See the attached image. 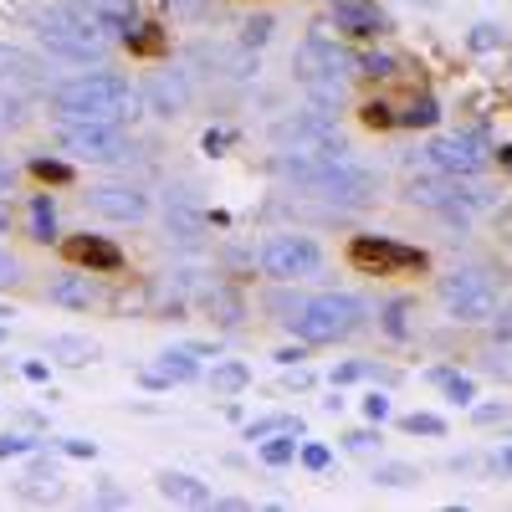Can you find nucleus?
Segmentation results:
<instances>
[{
  "instance_id": "1",
  "label": "nucleus",
  "mask_w": 512,
  "mask_h": 512,
  "mask_svg": "<svg viewBox=\"0 0 512 512\" xmlns=\"http://www.w3.org/2000/svg\"><path fill=\"white\" fill-rule=\"evenodd\" d=\"M52 118L57 123H128L139 113V88L123 72H77L67 82H52Z\"/></svg>"
},
{
  "instance_id": "2",
  "label": "nucleus",
  "mask_w": 512,
  "mask_h": 512,
  "mask_svg": "<svg viewBox=\"0 0 512 512\" xmlns=\"http://www.w3.org/2000/svg\"><path fill=\"white\" fill-rule=\"evenodd\" d=\"M31 31L41 41V52L57 62H72V67H93L113 47V36L103 31V16L93 0H52V6L36 11Z\"/></svg>"
},
{
  "instance_id": "3",
  "label": "nucleus",
  "mask_w": 512,
  "mask_h": 512,
  "mask_svg": "<svg viewBox=\"0 0 512 512\" xmlns=\"http://www.w3.org/2000/svg\"><path fill=\"white\" fill-rule=\"evenodd\" d=\"M292 77L308 93L313 108L338 113L344 108V93H349V77H359V62H354V52H344L328 36H303L292 52Z\"/></svg>"
},
{
  "instance_id": "4",
  "label": "nucleus",
  "mask_w": 512,
  "mask_h": 512,
  "mask_svg": "<svg viewBox=\"0 0 512 512\" xmlns=\"http://www.w3.org/2000/svg\"><path fill=\"white\" fill-rule=\"evenodd\" d=\"M369 323V308L359 303L354 292H313L303 297V308H297V318L287 323L303 344H344V338H354L359 328Z\"/></svg>"
},
{
  "instance_id": "5",
  "label": "nucleus",
  "mask_w": 512,
  "mask_h": 512,
  "mask_svg": "<svg viewBox=\"0 0 512 512\" xmlns=\"http://www.w3.org/2000/svg\"><path fill=\"white\" fill-rule=\"evenodd\" d=\"M436 297H441L446 318H456V323H492V313L502 303V282H497L492 267L466 262V267H451L436 282Z\"/></svg>"
},
{
  "instance_id": "6",
  "label": "nucleus",
  "mask_w": 512,
  "mask_h": 512,
  "mask_svg": "<svg viewBox=\"0 0 512 512\" xmlns=\"http://www.w3.org/2000/svg\"><path fill=\"white\" fill-rule=\"evenodd\" d=\"M57 144L77 164H134L139 139L128 134V123H57Z\"/></svg>"
},
{
  "instance_id": "7",
  "label": "nucleus",
  "mask_w": 512,
  "mask_h": 512,
  "mask_svg": "<svg viewBox=\"0 0 512 512\" xmlns=\"http://www.w3.org/2000/svg\"><path fill=\"white\" fill-rule=\"evenodd\" d=\"M308 195L328 200L333 210H364V205L379 200V175H374L369 164L349 159V154H328L323 159V175H318V185Z\"/></svg>"
},
{
  "instance_id": "8",
  "label": "nucleus",
  "mask_w": 512,
  "mask_h": 512,
  "mask_svg": "<svg viewBox=\"0 0 512 512\" xmlns=\"http://www.w3.org/2000/svg\"><path fill=\"white\" fill-rule=\"evenodd\" d=\"M256 267L272 282H303V277H318L323 272V246L303 231H277L256 246Z\"/></svg>"
},
{
  "instance_id": "9",
  "label": "nucleus",
  "mask_w": 512,
  "mask_h": 512,
  "mask_svg": "<svg viewBox=\"0 0 512 512\" xmlns=\"http://www.w3.org/2000/svg\"><path fill=\"white\" fill-rule=\"evenodd\" d=\"M272 144L292 149V154H349L333 113H323V108H292V113H282L272 123Z\"/></svg>"
},
{
  "instance_id": "10",
  "label": "nucleus",
  "mask_w": 512,
  "mask_h": 512,
  "mask_svg": "<svg viewBox=\"0 0 512 512\" xmlns=\"http://www.w3.org/2000/svg\"><path fill=\"white\" fill-rule=\"evenodd\" d=\"M487 159H492V149H487V134H477V128H466V134H436L431 144L420 149L425 169H436V175H456V180L482 175Z\"/></svg>"
},
{
  "instance_id": "11",
  "label": "nucleus",
  "mask_w": 512,
  "mask_h": 512,
  "mask_svg": "<svg viewBox=\"0 0 512 512\" xmlns=\"http://www.w3.org/2000/svg\"><path fill=\"white\" fill-rule=\"evenodd\" d=\"M349 262L369 277H405V272H425V251L405 246L395 236H354L349 241Z\"/></svg>"
},
{
  "instance_id": "12",
  "label": "nucleus",
  "mask_w": 512,
  "mask_h": 512,
  "mask_svg": "<svg viewBox=\"0 0 512 512\" xmlns=\"http://www.w3.org/2000/svg\"><path fill=\"white\" fill-rule=\"evenodd\" d=\"M88 210H93V216H103V221H113V226H139L149 210H154V200L134 180H103V185L88 190Z\"/></svg>"
},
{
  "instance_id": "13",
  "label": "nucleus",
  "mask_w": 512,
  "mask_h": 512,
  "mask_svg": "<svg viewBox=\"0 0 512 512\" xmlns=\"http://www.w3.org/2000/svg\"><path fill=\"white\" fill-rule=\"evenodd\" d=\"M0 88H21V93H52V77H47V62L26 47H11L0 41Z\"/></svg>"
},
{
  "instance_id": "14",
  "label": "nucleus",
  "mask_w": 512,
  "mask_h": 512,
  "mask_svg": "<svg viewBox=\"0 0 512 512\" xmlns=\"http://www.w3.org/2000/svg\"><path fill=\"white\" fill-rule=\"evenodd\" d=\"M164 231H169V241H180L185 251H195L205 241V210H200V200L190 190H169L164 195Z\"/></svg>"
},
{
  "instance_id": "15",
  "label": "nucleus",
  "mask_w": 512,
  "mask_h": 512,
  "mask_svg": "<svg viewBox=\"0 0 512 512\" xmlns=\"http://www.w3.org/2000/svg\"><path fill=\"white\" fill-rule=\"evenodd\" d=\"M144 108L154 113V118H180L185 108H190V72H180V67H169V72H154L149 82H144Z\"/></svg>"
},
{
  "instance_id": "16",
  "label": "nucleus",
  "mask_w": 512,
  "mask_h": 512,
  "mask_svg": "<svg viewBox=\"0 0 512 512\" xmlns=\"http://www.w3.org/2000/svg\"><path fill=\"white\" fill-rule=\"evenodd\" d=\"M333 26L349 41H379L390 36V16H384L374 0H333Z\"/></svg>"
},
{
  "instance_id": "17",
  "label": "nucleus",
  "mask_w": 512,
  "mask_h": 512,
  "mask_svg": "<svg viewBox=\"0 0 512 512\" xmlns=\"http://www.w3.org/2000/svg\"><path fill=\"white\" fill-rule=\"evenodd\" d=\"M47 297L57 308H67V313H88L93 303H98V282H93V272H62V277H52V287H47Z\"/></svg>"
},
{
  "instance_id": "18",
  "label": "nucleus",
  "mask_w": 512,
  "mask_h": 512,
  "mask_svg": "<svg viewBox=\"0 0 512 512\" xmlns=\"http://www.w3.org/2000/svg\"><path fill=\"white\" fill-rule=\"evenodd\" d=\"M67 256H72L77 267H93V272H118V267H123V251H118L113 241L93 236V231L72 236V241H67Z\"/></svg>"
},
{
  "instance_id": "19",
  "label": "nucleus",
  "mask_w": 512,
  "mask_h": 512,
  "mask_svg": "<svg viewBox=\"0 0 512 512\" xmlns=\"http://www.w3.org/2000/svg\"><path fill=\"white\" fill-rule=\"evenodd\" d=\"M200 303H205L210 323H221V328H241V318H246V297H241L231 282H210V287L200 292Z\"/></svg>"
},
{
  "instance_id": "20",
  "label": "nucleus",
  "mask_w": 512,
  "mask_h": 512,
  "mask_svg": "<svg viewBox=\"0 0 512 512\" xmlns=\"http://www.w3.org/2000/svg\"><path fill=\"white\" fill-rule=\"evenodd\" d=\"M159 497L175 502V507H210L216 502V492H210L200 477H190V472H159Z\"/></svg>"
},
{
  "instance_id": "21",
  "label": "nucleus",
  "mask_w": 512,
  "mask_h": 512,
  "mask_svg": "<svg viewBox=\"0 0 512 512\" xmlns=\"http://www.w3.org/2000/svg\"><path fill=\"white\" fill-rule=\"evenodd\" d=\"M425 379H431V384H436V390H441L451 405H466V410L477 405V379H472V374L446 369V364H431V369H425Z\"/></svg>"
},
{
  "instance_id": "22",
  "label": "nucleus",
  "mask_w": 512,
  "mask_h": 512,
  "mask_svg": "<svg viewBox=\"0 0 512 512\" xmlns=\"http://www.w3.org/2000/svg\"><path fill=\"white\" fill-rule=\"evenodd\" d=\"M47 349H52V359L67 364V369H82V364L98 359V344H93V338H82V333H52Z\"/></svg>"
},
{
  "instance_id": "23",
  "label": "nucleus",
  "mask_w": 512,
  "mask_h": 512,
  "mask_svg": "<svg viewBox=\"0 0 512 512\" xmlns=\"http://www.w3.org/2000/svg\"><path fill=\"white\" fill-rule=\"evenodd\" d=\"M246 384H251V364H241V359H216V369H210V390H216V400H236Z\"/></svg>"
},
{
  "instance_id": "24",
  "label": "nucleus",
  "mask_w": 512,
  "mask_h": 512,
  "mask_svg": "<svg viewBox=\"0 0 512 512\" xmlns=\"http://www.w3.org/2000/svg\"><path fill=\"white\" fill-rule=\"evenodd\" d=\"M395 118H400V128H436V123H441V103H436L431 93H415Z\"/></svg>"
},
{
  "instance_id": "25",
  "label": "nucleus",
  "mask_w": 512,
  "mask_h": 512,
  "mask_svg": "<svg viewBox=\"0 0 512 512\" xmlns=\"http://www.w3.org/2000/svg\"><path fill=\"white\" fill-rule=\"evenodd\" d=\"M31 241H41V246L57 241V205H52V195H31Z\"/></svg>"
},
{
  "instance_id": "26",
  "label": "nucleus",
  "mask_w": 512,
  "mask_h": 512,
  "mask_svg": "<svg viewBox=\"0 0 512 512\" xmlns=\"http://www.w3.org/2000/svg\"><path fill=\"white\" fill-rule=\"evenodd\" d=\"M256 456H262L272 472H282V466L297 461V436H292V431H277V436H267V441H256Z\"/></svg>"
},
{
  "instance_id": "27",
  "label": "nucleus",
  "mask_w": 512,
  "mask_h": 512,
  "mask_svg": "<svg viewBox=\"0 0 512 512\" xmlns=\"http://www.w3.org/2000/svg\"><path fill=\"white\" fill-rule=\"evenodd\" d=\"M369 482L374 487H390V492H405V487L420 482V466H410V461H379Z\"/></svg>"
},
{
  "instance_id": "28",
  "label": "nucleus",
  "mask_w": 512,
  "mask_h": 512,
  "mask_svg": "<svg viewBox=\"0 0 512 512\" xmlns=\"http://www.w3.org/2000/svg\"><path fill=\"white\" fill-rule=\"evenodd\" d=\"M16 492H21V502H57V497H62V477L47 472V466H36V472H31Z\"/></svg>"
},
{
  "instance_id": "29",
  "label": "nucleus",
  "mask_w": 512,
  "mask_h": 512,
  "mask_svg": "<svg viewBox=\"0 0 512 512\" xmlns=\"http://www.w3.org/2000/svg\"><path fill=\"white\" fill-rule=\"evenodd\" d=\"M154 369H159L169 384H190V379L200 374V364H195V354H190V349H164Z\"/></svg>"
},
{
  "instance_id": "30",
  "label": "nucleus",
  "mask_w": 512,
  "mask_h": 512,
  "mask_svg": "<svg viewBox=\"0 0 512 512\" xmlns=\"http://www.w3.org/2000/svg\"><path fill=\"white\" fill-rule=\"evenodd\" d=\"M277 431H292V436H303V420L297 415H262V420H246V441L256 446V441H267V436H277Z\"/></svg>"
},
{
  "instance_id": "31",
  "label": "nucleus",
  "mask_w": 512,
  "mask_h": 512,
  "mask_svg": "<svg viewBox=\"0 0 512 512\" xmlns=\"http://www.w3.org/2000/svg\"><path fill=\"white\" fill-rule=\"evenodd\" d=\"M410 313H415L410 297H390V303L379 308V328L390 338H410Z\"/></svg>"
},
{
  "instance_id": "32",
  "label": "nucleus",
  "mask_w": 512,
  "mask_h": 512,
  "mask_svg": "<svg viewBox=\"0 0 512 512\" xmlns=\"http://www.w3.org/2000/svg\"><path fill=\"white\" fill-rule=\"evenodd\" d=\"M26 108H31V93L0 88V128H21L26 123Z\"/></svg>"
},
{
  "instance_id": "33",
  "label": "nucleus",
  "mask_w": 512,
  "mask_h": 512,
  "mask_svg": "<svg viewBox=\"0 0 512 512\" xmlns=\"http://www.w3.org/2000/svg\"><path fill=\"white\" fill-rule=\"evenodd\" d=\"M400 431H410V436H446V420L436 410H410V415H400Z\"/></svg>"
},
{
  "instance_id": "34",
  "label": "nucleus",
  "mask_w": 512,
  "mask_h": 512,
  "mask_svg": "<svg viewBox=\"0 0 512 512\" xmlns=\"http://www.w3.org/2000/svg\"><path fill=\"white\" fill-rule=\"evenodd\" d=\"M272 31H277V21H272V16H246V21H241V47L262 52L267 41H272Z\"/></svg>"
},
{
  "instance_id": "35",
  "label": "nucleus",
  "mask_w": 512,
  "mask_h": 512,
  "mask_svg": "<svg viewBox=\"0 0 512 512\" xmlns=\"http://www.w3.org/2000/svg\"><path fill=\"white\" fill-rule=\"evenodd\" d=\"M41 446H47L41 436H26V431H6V436H0V461H11V456H36Z\"/></svg>"
},
{
  "instance_id": "36",
  "label": "nucleus",
  "mask_w": 512,
  "mask_h": 512,
  "mask_svg": "<svg viewBox=\"0 0 512 512\" xmlns=\"http://www.w3.org/2000/svg\"><path fill=\"white\" fill-rule=\"evenodd\" d=\"M359 77H395V57L390 52H359Z\"/></svg>"
},
{
  "instance_id": "37",
  "label": "nucleus",
  "mask_w": 512,
  "mask_h": 512,
  "mask_svg": "<svg viewBox=\"0 0 512 512\" xmlns=\"http://www.w3.org/2000/svg\"><path fill=\"white\" fill-rule=\"evenodd\" d=\"M297 308H303V292H272L267 297V313H277V323H292Z\"/></svg>"
},
{
  "instance_id": "38",
  "label": "nucleus",
  "mask_w": 512,
  "mask_h": 512,
  "mask_svg": "<svg viewBox=\"0 0 512 512\" xmlns=\"http://www.w3.org/2000/svg\"><path fill=\"white\" fill-rule=\"evenodd\" d=\"M297 461H303L308 472H328V466H333V451L318 446V441H308V446H297Z\"/></svg>"
},
{
  "instance_id": "39",
  "label": "nucleus",
  "mask_w": 512,
  "mask_h": 512,
  "mask_svg": "<svg viewBox=\"0 0 512 512\" xmlns=\"http://www.w3.org/2000/svg\"><path fill=\"white\" fill-rule=\"evenodd\" d=\"M487 374H497V379L512 384V338H502V344L487 354Z\"/></svg>"
},
{
  "instance_id": "40",
  "label": "nucleus",
  "mask_w": 512,
  "mask_h": 512,
  "mask_svg": "<svg viewBox=\"0 0 512 512\" xmlns=\"http://www.w3.org/2000/svg\"><path fill=\"white\" fill-rule=\"evenodd\" d=\"M466 41H472V52H497L502 47V31L492 21H482V26H472V36H466Z\"/></svg>"
},
{
  "instance_id": "41",
  "label": "nucleus",
  "mask_w": 512,
  "mask_h": 512,
  "mask_svg": "<svg viewBox=\"0 0 512 512\" xmlns=\"http://www.w3.org/2000/svg\"><path fill=\"white\" fill-rule=\"evenodd\" d=\"M364 415H369L374 425H384V420H390V415H395V405H390V395H384V390H369V395H364Z\"/></svg>"
},
{
  "instance_id": "42",
  "label": "nucleus",
  "mask_w": 512,
  "mask_h": 512,
  "mask_svg": "<svg viewBox=\"0 0 512 512\" xmlns=\"http://www.w3.org/2000/svg\"><path fill=\"white\" fill-rule=\"evenodd\" d=\"M364 123L369 128H400V118H395L390 103H364Z\"/></svg>"
},
{
  "instance_id": "43",
  "label": "nucleus",
  "mask_w": 512,
  "mask_h": 512,
  "mask_svg": "<svg viewBox=\"0 0 512 512\" xmlns=\"http://www.w3.org/2000/svg\"><path fill=\"white\" fill-rule=\"evenodd\" d=\"M472 420L477 425H507L512 420V405H472Z\"/></svg>"
},
{
  "instance_id": "44",
  "label": "nucleus",
  "mask_w": 512,
  "mask_h": 512,
  "mask_svg": "<svg viewBox=\"0 0 512 512\" xmlns=\"http://www.w3.org/2000/svg\"><path fill=\"white\" fill-rule=\"evenodd\" d=\"M344 446H349V451H359V456H369V451H379V431H369V425H364V431H349V436H344Z\"/></svg>"
},
{
  "instance_id": "45",
  "label": "nucleus",
  "mask_w": 512,
  "mask_h": 512,
  "mask_svg": "<svg viewBox=\"0 0 512 512\" xmlns=\"http://www.w3.org/2000/svg\"><path fill=\"white\" fill-rule=\"evenodd\" d=\"M128 502H134V497H128L123 487H113V482H103V487L93 492V507H128Z\"/></svg>"
},
{
  "instance_id": "46",
  "label": "nucleus",
  "mask_w": 512,
  "mask_h": 512,
  "mask_svg": "<svg viewBox=\"0 0 512 512\" xmlns=\"http://www.w3.org/2000/svg\"><path fill=\"white\" fill-rule=\"evenodd\" d=\"M57 446H62L67 456H77V461H93V456H98V441H82V436H62Z\"/></svg>"
},
{
  "instance_id": "47",
  "label": "nucleus",
  "mask_w": 512,
  "mask_h": 512,
  "mask_svg": "<svg viewBox=\"0 0 512 512\" xmlns=\"http://www.w3.org/2000/svg\"><path fill=\"white\" fill-rule=\"evenodd\" d=\"M308 349H313V344H303V338H297V344H282L272 359H277L282 369H292V364H303V359H308Z\"/></svg>"
},
{
  "instance_id": "48",
  "label": "nucleus",
  "mask_w": 512,
  "mask_h": 512,
  "mask_svg": "<svg viewBox=\"0 0 512 512\" xmlns=\"http://www.w3.org/2000/svg\"><path fill=\"white\" fill-rule=\"evenodd\" d=\"M354 379H369V364L364 359H349V364L333 369V384H354Z\"/></svg>"
},
{
  "instance_id": "49",
  "label": "nucleus",
  "mask_w": 512,
  "mask_h": 512,
  "mask_svg": "<svg viewBox=\"0 0 512 512\" xmlns=\"http://www.w3.org/2000/svg\"><path fill=\"white\" fill-rule=\"evenodd\" d=\"M31 169H36L41 180H67V175H72V164H62V159H36Z\"/></svg>"
},
{
  "instance_id": "50",
  "label": "nucleus",
  "mask_w": 512,
  "mask_h": 512,
  "mask_svg": "<svg viewBox=\"0 0 512 512\" xmlns=\"http://www.w3.org/2000/svg\"><path fill=\"white\" fill-rule=\"evenodd\" d=\"M11 282H21V262L0 246V287H11Z\"/></svg>"
},
{
  "instance_id": "51",
  "label": "nucleus",
  "mask_w": 512,
  "mask_h": 512,
  "mask_svg": "<svg viewBox=\"0 0 512 512\" xmlns=\"http://www.w3.org/2000/svg\"><path fill=\"white\" fill-rule=\"evenodd\" d=\"M492 328H497V338H512V303H497V313H492Z\"/></svg>"
},
{
  "instance_id": "52",
  "label": "nucleus",
  "mask_w": 512,
  "mask_h": 512,
  "mask_svg": "<svg viewBox=\"0 0 512 512\" xmlns=\"http://www.w3.org/2000/svg\"><path fill=\"white\" fill-rule=\"evenodd\" d=\"M287 384H292V390H313L318 379H313V374H308L303 364H292V369H287Z\"/></svg>"
},
{
  "instance_id": "53",
  "label": "nucleus",
  "mask_w": 512,
  "mask_h": 512,
  "mask_svg": "<svg viewBox=\"0 0 512 512\" xmlns=\"http://www.w3.org/2000/svg\"><path fill=\"white\" fill-rule=\"evenodd\" d=\"M11 190H16V169L11 159H0V200H11Z\"/></svg>"
},
{
  "instance_id": "54",
  "label": "nucleus",
  "mask_w": 512,
  "mask_h": 512,
  "mask_svg": "<svg viewBox=\"0 0 512 512\" xmlns=\"http://www.w3.org/2000/svg\"><path fill=\"white\" fill-rule=\"evenodd\" d=\"M21 374H26V379H36V384H41V379H52V369L41 364V359H26V364H21Z\"/></svg>"
},
{
  "instance_id": "55",
  "label": "nucleus",
  "mask_w": 512,
  "mask_h": 512,
  "mask_svg": "<svg viewBox=\"0 0 512 512\" xmlns=\"http://www.w3.org/2000/svg\"><path fill=\"white\" fill-rule=\"evenodd\" d=\"M231 144V134H216V128H210V134H205V154H221Z\"/></svg>"
},
{
  "instance_id": "56",
  "label": "nucleus",
  "mask_w": 512,
  "mask_h": 512,
  "mask_svg": "<svg viewBox=\"0 0 512 512\" xmlns=\"http://www.w3.org/2000/svg\"><path fill=\"white\" fill-rule=\"evenodd\" d=\"M164 6H175L180 16H195V11H205V0H164Z\"/></svg>"
},
{
  "instance_id": "57",
  "label": "nucleus",
  "mask_w": 512,
  "mask_h": 512,
  "mask_svg": "<svg viewBox=\"0 0 512 512\" xmlns=\"http://www.w3.org/2000/svg\"><path fill=\"white\" fill-rule=\"evenodd\" d=\"M497 466H502V472H512V446H502V451H497Z\"/></svg>"
},
{
  "instance_id": "58",
  "label": "nucleus",
  "mask_w": 512,
  "mask_h": 512,
  "mask_svg": "<svg viewBox=\"0 0 512 512\" xmlns=\"http://www.w3.org/2000/svg\"><path fill=\"white\" fill-rule=\"evenodd\" d=\"M6 318H16V313H11V308H6V303H0V323H6Z\"/></svg>"
},
{
  "instance_id": "59",
  "label": "nucleus",
  "mask_w": 512,
  "mask_h": 512,
  "mask_svg": "<svg viewBox=\"0 0 512 512\" xmlns=\"http://www.w3.org/2000/svg\"><path fill=\"white\" fill-rule=\"evenodd\" d=\"M0 344H6V328H0Z\"/></svg>"
}]
</instances>
